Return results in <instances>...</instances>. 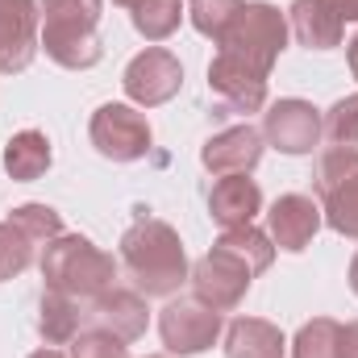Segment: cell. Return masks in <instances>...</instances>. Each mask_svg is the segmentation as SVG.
Returning a JSON list of instances; mask_svg holds the SVG:
<instances>
[{"label": "cell", "instance_id": "6da1fadb", "mask_svg": "<svg viewBox=\"0 0 358 358\" xmlns=\"http://www.w3.org/2000/svg\"><path fill=\"white\" fill-rule=\"evenodd\" d=\"M121 263H125V275L134 279V287L142 296H176L179 283L192 275L179 234L159 217H138L125 229Z\"/></svg>", "mask_w": 358, "mask_h": 358}, {"label": "cell", "instance_id": "7a4b0ae2", "mask_svg": "<svg viewBox=\"0 0 358 358\" xmlns=\"http://www.w3.org/2000/svg\"><path fill=\"white\" fill-rule=\"evenodd\" d=\"M100 17L104 0H42V38L38 46L67 71H88L100 63Z\"/></svg>", "mask_w": 358, "mask_h": 358}, {"label": "cell", "instance_id": "3957f363", "mask_svg": "<svg viewBox=\"0 0 358 358\" xmlns=\"http://www.w3.org/2000/svg\"><path fill=\"white\" fill-rule=\"evenodd\" d=\"M42 279H46L50 292H63V296H71V300L92 304L100 292L113 287L117 263H113V255H104L100 246H92L88 238H80V234H59L55 242H46Z\"/></svg>", "mask_w": 358, "mask_h": 358}, {"label": "cell", "instance_id": "277c9868", "mask_svg": "<svg viewBox=\"0 0 358 358\" xmlns=\"http://www.w3.org/2000/svg\"><path fill=\"white\" fill-rule=\"evenodd\" d=\"M287 34H292V29H287V17H283L275 4L250 0V4H242V13L234 17L229 34H225L217 46H221V55H229V59H238V63H246V67L271 76L275 59H279L283 46H287Z\"/></svg>", "mask_w": 358, "mask_h": 358}, {"label": "cell", "instance_id": "5b68a950", "mask_svg": "<svg viewBox=\"0 0 358 358\" xmlns=\"http://www.w3.org/2000/svg\"><path fill=\"white\" fill-rule=\"evenodd\" d=\"M88 138L104 159H113V163H138V159L150 155L155 129H150V121L134 104H100L92 113Z\"/></svg>", "mask_w": 358, "mask_h": 358}, {"label": "cell", "instance_id": "8992f818", "mask_svg": "<svg viewBox=\"0 0 358 358\" xmlns=\"http://www.w3.org/2000/svg\"><path fill=\"white\" fill-rule=\"evenodd\" d=\"M192 296L200 300V304H208V308H217V313H229V308H238L242 300H246V292H250V283H255V271L246 267L242 259H234L229 250H221V246H213L196 267H192Z\"/></svg>", "mask_w": 358, "mask_h": 358}, {"label": "cell", "instance_id": "52a82bcc", "mask_svg": "<svg viewBox=\"0 0 358 358\" xmlns=\"http://www.w3.org/2000/svg\"><path fill=\"white\" fill-rule=\"evenodd\" d=\"M159 334L171 355H204L221 338V313L196 296H179L159 313Z\"/></svg>", "mask_w": 358, "mask_h": 358}, {"label": "cell", "instance_id": "ba28073f", "mask_svg": "<svg viewBox=\"0 0 358 358\" xmlns=\"http://www.w3.org/2000/svg\"><path fill=\"white\" fill-rule=\"evenodd\" d=\"M121 88H125V96L138 108H159L171 96H179V88H183V67H179V59L171 50L146 46L142 55L129 59V67L121 76Z\"/></svg>", "mask_w": 358, "mask_h": 358}, {"label": "cell", "instance_id": "9c48e42d", "mask_svg": "<svg viewBox=\"0 0 358 358\" xmlns=\"http://www.w3.org/2000/svg\"><path fill=\"white\" fill-rule=\"evenodd\" d=\"M38 0H0V76H17L38 55Z\"/></svg>", "mask_w": 358, "mask_h": 358}, {"label": "cell", "instance_id": "30bf717a", "mask_svg": "<svg viewBox=\"0 0 358 358\" xmlns=\"http://www.w3.org/2000/svg\"><path fill=\"white\" fill-rule=\"evenodd\" d=\"M263 138L283 155H313V146L321 142V113L308 100H275L263 117Z\"/></svg>", "mask_w": 358, "mask_h": 358}, {"label": "cell", "instance_id": "8fae6325", "mask_svg": "<svg viewBox=\"0 0 358 358\" xmlns=\"http://www.w3.org/2000/svg\"><path fill=\"white\" fill-rule=\"evenodd\" d=\"M321 204L313 196H300V192H287L271 204L267 213V238L275 242V250H287V255H300L313 246L317 229H321Z\"/></svg>", "mask_w": 358, "mask_h": 358}, {"label": "cell", "instance_id": "7c38bea8", "mask_svg": "<svg viewBox=\"0 0 358 358\" xmlns=\"http://www.w3.org/2000/svg\"><path fill=\"white\" fill-rule=\"evenodd\" d=\"M263 146H267L263 129H255V125H234V129H221V134H213V138L204 142L200 163H204V171H213V176H250V171L259 167V159H263Z\"/></svg>", "mask_w": 358, "mask_h": 358}, {"label": "cell", "instance_id": "4fadbf2b", "mask_svg": "<svg viewBox=\"0 0 358 358\" xmlns=\"http://www.w3.org/2000/svg\"><path fill=\"white\" fill-rule=\"evenodd\" d=\"M208 88L229 113H259L267 104V76L229 59V55H221V50L208 63Z\"/></svg>", "mask_w": 358, "mask_h": 358}, {"label": "cell", "instance_id": "5bb4252c", "mask_svg": "<svg viewBox=\"0 0 358 358\" xmlns=\"http://www.w3.org/2000/svg\"><path fill=\"white\" fill-rule=\"evenodd\" d=\"M92 317H96L100 329L117 334L121 342H138V338L146 334V325H150L146 296H142L138 287H117V283L92 300Z\"/></svg>", "mask_w": 358, "mask_h": 358}, {"label": "cell", "instance_id": "9a60e30c", "mask_svg": "<svg viewBox=\"0 0 358 358\" xmlns=\"http://www.w3.org/2000/svg\"><path fill=\"white\" fill-rule=\"evenodd\" d=\"M208 213L225 229L250 225L263 213V192H259V183L250 176H221L213 183V192H208Z\"/></svg>", "mask_w": 358, "mask_h": 358}, {"label": "cell", "instance_id": "2e32d148", "mask_svg": "<svg viewBox=\"0 0 358 358\" xmlns=\"http://www.w3.org/2000/svg\"><path fill=\"white\" fill-rule=\"evenodd\" d=\"M287 29H292L296 42L308 46V50H334V46H342L346 21H342L338 13H329L321 0H292V8H287Z\"/></svg>", "mask_w": 358, "mask_h": 358}, {"label": "cell", "instance_id": "e0dca14e", "mask_svg": "<svg viewBox=\"0 0 358 358\" xmlns=\"http://www.w3.org/2000/svg\"><path fill=\"white\" fill-rule=\"evenodd\" d=\"M287 342L279 334V325H271L263 317H238L225 329V358H283Z\"/></svg>", "mask_w": 358, "mask_h": 358}, {"label": "cell", "instance_id": "ac0fdd59", "mask_svg": "<svg viewBox=\"0 0 358 358\" xmlns=\"http://www.w3.org/2000/svg\"><path fill=\"white\" fill-rule=\"evenodd\" d=\"M84 317H88V313H84V300H71V296L46 287L42 308H38V329H42V338H46L50 346H67V342H76Z\"/></svg>", "mask_w": 358, "mask_h": 358}, {"label": "cell", "instance_id": "d6986e66", "mask_svg": "<svg viewBox=\"0 0 358 358\" xmlns=\"http://www.w3.org/2000/svg\"><path fill=\"white\" fill-rule=\"evenodd\" d=\"M46 167H50V142H46V134L21 129V134L8 138V146H4V171H8V179L29 183V179L46 176Z\"/></svg>", "mask_w": 358, "mask_h": 358}, {"label": "cell", "instance_id": "ffe728a7", "mask_svg": "<svg viewBox=\"0 0 358 358\" xmlns=\"http://www.w3.org/2000/svg\"><path fill=\"white\" fill-rule=\"evenodd\" d=\"M213 246H221V250H229L234 259H242L246 267L255 271V275H263V271L275 263V242H271L263 229H255V225H238V229H225Z\"/></svg>", "mask_w": 358, "mask_h": 358}, {"label": "cell", "instance_id": "44dd1931", "mask_svg": "<svg viewBox=\"0 0 358 358\" xmlns=\"http://www.w3.org/2000/svg\"><path fill=\"white\" fill-rule=\"evenodd\" d=\"M321 217L334 234L358 242V176H350L346 183H338L321 196Z\"/></svg>", "mask_w": 358, "mask_h": 358}, {"label": "cell", "instance_id": "7402d4cb", "mask_svg": "<svg viewBox=\"0 0 358 358\" xmlns=\"http://www.w3.org/2000/svg\"><path fill=\"white\" fill-rule=\"evenodd\" d=\"M292 358H342V325L334 317H313L300 325Z\"/></svg>", "mask_w": 358, "mask_h": 358}, {"label": "cell", "instance_id": "603a6c76", "mask_svg": "<svg viewBox=\"0 0 358 358\" xmlns=\"http://www.w3.org/2000/svg\"><path fill=\"white\" fill-rule=\"evenodd\" d=\"M183 0H142L138 8H134V29L146 38V42H163V38H171L179 29V21H183Z\"/></svg>", "mask_w": 358, "mask_h": 358}, {"label": "cell", "instance_id": "cb8c5ba5", "mask_svg": "<svg viewBox=\"0 0 358 358\" xmlns=\"http://www.w3.org/2000/svg\"><path fill=\"white\" fill-rule=\"evenodd\" d=\"M242 4H246V0H192V4H187V17H192L196 34L221 42V38L229 34L234 17L242 13Z\"/></svg>", "mask_w": 358, "mask_h": 358}, {"label": "cell", "instance_id": "d4e9b609", "mask_svg": "<svg viewBox=\"0 0 358 358\" xmlns=\"http://www.w3.org/2000/svg\"><path fill=\"white\" fill-rule=\"evenodd\" d=\"M8 221L34 242V246H42V242H55L59 234H63V217L50 208V204H17L13 213H8Z\"/></svg>", "mask_w": 358, "mask_h": 358}, {"label": "cell", "instance_id": "484cf974", "mask_svg": "<svg viewBox=\"0 0 358 358\" xmlns=\"http://www.w3.org/2000/svg\"><path fill=\"white\" fill-rule=\"evenodd\" d=\"M29 263H34V242L13 221H0V279H17Z\"/></svg>", "mask_w": 358, "mask_h": 358}, {"label": "cell", "instance_id": "4316f807", "mask_svg": "<svg viewBox=\"0 0 358 358\" xmlns=\"http://www.w3.org/2000/svg\"><path fill=\"white\" fill-rule=\"evenodd\" d=\"M321 134L329 138V146H358V96H342L325 113Z\"/></svg>", "mask_w": 358, "mask_h": 358}, {"label": "cell", "instance_id": "83f0119b", "mask_svg": "<svg viewBox=\"0 0 358 358\" xmlns=\"http://www.w3.org/2000/svg\"><path fill=\"white\" fill-rule=\"evenodd\" d=\"M350 176H358V146H334L321 155V167H317V196H325L329 187L346 183Z\"/></svg>", "mask_w": 358, "mask_h": 358}, {"label": "cell", "instance_id": "f1b7e54d", "mask_svg": "<svg viewBox=\"0 0 358 358\" xmlns=\"http://www.w3.org/2000/svg\"><path fill=\"white\" fill-rule=\"evenodd\" d=\"M71 358H129V346L117 338V334H108V329H88V334H80L76 342H71Z\"/></svg>", "mask_w": 358, "mask_h": 358}, {"label": "cell", "instance_id": "f546056e", "mask_svg": "<svg viewBox=\"0 0 358 358\" xmlns=\"http://www.w3.org/2000/svg\"><path fill=\"white\" fill-rule=\"evenodd\" d=\"M329 13H338L342 21H358V0H321Z\"/></svg>", "mask_w": 358, "mask_h": 358}, {"label": "cell", "instance_id": "4dcf8cb0", "mask_svg": "<svg viewBox=\"0 0 358 358\" xmlns=\"http://www.w3.org/2000/svg\"><path fill=\"white\" fill-rule=\"evenodd\" d=\"M342 358H358V321L342 325Z\"/></svg>", "mask_w": 358, "mask_h": 358}, {"label": "cell", "instance_id": "1f68e13d", "mask_svg": "<svg viewBox=\"0 0 358 358\" xmlns=\"http://www.w3.org/2000/svg\"><path fill=\"white\" fill-rule=\"evenodd\" d=\"M346 55H350V71H355V80H358V34L350 38V46H346Z\"/></svg>", "mask_w": 358, "mask_h": 358}, {"label": "cell", "instance_id": "d6a6232c", "mask_svg": "<svg viewBox=\"0 0 358 358\" xmlns=\"http://www.w3.org/2000/svg\"><path fill=\"white\" fill-rule=\"evenodd\" d=\"M29 358H67L63 350H55V346H42V350H34Z\"/></svg>", "mask_w": 358, "mask_h": 358}, {"label": "cell", "instance_id": "836d02e7", "mask_svg": "<svg viewBox=\"0 0 358 358\" xmlns=\"http://www.w3.org/2000/svg\"><path fill=\"white\" fill-rule=\"evenodd\" d=\"M350 292H355V296H358V255H355V259H350Z\"/></svg>", "mask_w": 358, "mask_h": 358}, {"label": "cell", "instance_id": "e575fe53", "mask_svg": "<svg viewBox=\"0 0 358 358\" xmlns=\"http://www.w3.org/2000/svg\"><path fill=\"white\" fill-rule=\"evenodd\" d=\"M113 4H121V8H138L142 0H113Z\"/></svg>", "mask_w": 358, "mask_h": 358}, {"label": "cell", "instance_id": "d590c367", "mask_svg": "<svg viewBox=\"0 0 358 358\" xmlns=\"http://www.w3.org/2000/svg\"><path fill=\"white\" fill-rule=\"evenodd\" d=\"M146 358H163V355H146Z\"/></svg>", "mask_w": 358, "mask_h": 358}]
</instances>
